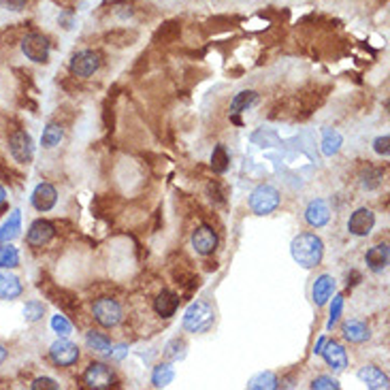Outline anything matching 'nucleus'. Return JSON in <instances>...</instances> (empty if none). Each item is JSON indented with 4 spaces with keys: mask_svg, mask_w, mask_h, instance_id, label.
<instances>
[{
    "mask_svg": "<svg viewBox=\"0 0 390 390\" xmlns=\"http://www.w3.org/2000/svg\"><path fill=\"white\" fill-rule=\"evenodd\" d=\"M177 305H180V297L171 290H162L158 297H156V303H154V309L160 318H171L175 311H177Z\"/></svg>",
    "mask_w": 390,
    "mask_h": 390,
    "instance_id": "nucleus-17",
    "label": "nucleus"
},
{
    "mask_svg": "<svg viewBox=\"0 0 390 390\" xmlns=\"http://www.w3.org/2000/svg\"><path fill=\"white\" fill-rule=\"evenodd\" d=\"M373 224H375L373 211L367 209V207H361V209H356V211L350 215V220H348V231H350V235H354V237H367V235L373 231Z\"/></svg>",
    "mask_w": 390,
    "mask_h": 390,
    "instance_id": "nucleus-10",
    "label": "nucleus"
},
{
    "mask_svg": "<svg viewBox=\"0 0 390 390\" xmlns=\"http://www.w3.org/2000/svg\"><path fill=\"white\" fill-rule=\"evenodd\" d=\"M358 379L363 384H367L369 388L377 390V388H388V375L384 371H379L377 367L373 365H367L358 371Z\"/></svg>",
    "mask_w": 390,
    "mask_h": 390,
    "instance_id": "nucleus-19",
    "label": "nucleus"
},
{
    "mask_svg": "<svg viewBox=\"0 0 390 390\" xmlns=\"http://www.w3.org/2000/svg\"><path fill=\"white\" fill-rule=\"evenodd\" d=\"M94 318L100 326L111 328V326H118L122 320V307L118 301L102 297L94 303Z\"/></svg>",
    "mask_w": 390,
    "mask_h": 390,
    "instance_id": "nucleus-6",
    "label": "nucleus"
},
{
    "mask_svg": "<svg viewBox=\"0 0 390 390\" xmlns=\"http://www.w3.org/2000/svg\"><path fill=\"white\" fill-rule=\"evenodd\" d=\"M186 356V344L182 339H173L164 346V358L166 361H182Z\"/></svg>",
    "mask_w": 390,
    "mask_h": 390,
    "instance_id": "nucleus-31",
    "label": "nucleus"
},
{
    "mask_svg": "<svg viewBox=\"0 0 390 390\" xmlns=\"http://www.w3.org/2000/svg\"><path fill=\"white\" fill-rule=\"evenodd\" d=\"M382 184V171L379 169H369L363 173V186L367 188V190H375L377 186Z\"/></svg>",
    "mask_w": 390,
    "mask_h": 390,
    "instance_id": "nucleus-34",
    "label": "nucleus"
},
{
    "mask_svg": "<svg viewBox=\"0 0 390 390\" xmlns=\"http://www.w3.org/2000/svg\"><path fill=\"white\" fill-rule=\"evenodd\" d=\"M373 149H375V154H379V156H388V154H390V137H388V135L377 137V139L373 141Z\"/></svg>",
    "mask_w": 390,
    "mask_h": 390,
    "instance_id": "nucleus-38",
    "label": "nucleus"
},
{
    "mask_svg": "<svg viewBox=\"0 0 390 390\" xmlns=\"http://www.w3.org/2000/svg\"><path fill=\"white\" fill-rule=\"evenodd\" d=\"M5 358H7V350H5L3 346H0V365L5 363Z\"/></svg>",
    "mask_w": 390,
    "mask_h": 390,
    "instance_id": "nucleus-42",
    "label": "nucleus"
},
{
    "mask_svg": "<svg viewBox=\"0 0 390 390\" xmlns=\"http://www.w3.org/2000/svg\"><path fill=\"white\" fill-rule=\"evenodd\" d=\"M51 328L58 332V335H62V337H67V335H71V330H73V326H71V322L67 320V316H53L51 318Z\"/></svg>",
    "mask_w": 390,
    "mask_h": 390,
    "instance_id": "nucleus-33",
    "label": "nucleus"
},
{
    "mask_svg": "<svg viewBox=\"0 0 390 390\" xmlns=\"http://www.w3.org/2000/svg\"><path fill=\"white\" fill-rule=\"evenodd\" d=\"M344 335H346V339L352 342V344H365V342L371 337V332H369V328H367L363 322H346Z\"/></svg>",
    "mask_w": 390,
    "mask_h": 390,
    "instance_id": "nucleus-22",
    "label": "nucleus"
},
{
    "mask_svg": "<svg viewBox=\"0 0 390 390\" xmlns=\"http://www.w3.org/2000/svg\"><path fill=\"white\" fill-rule=\"evenodd\" d=\"M344 139L337 130L332 128H324V137H322V154L324 156H335L342 147Z\"/></svg>",
    "mask_w": 390,
    "mask_h": 390,
    "instance_id": "nucleus-25",
    "label": "nucleus"
},
{
    "mask_svg": "<svg viewBox=\"0 0 390 390\" xmlns=\"http://www.w3.org/2000/svg\"><path fill=\"white\" fill-rule=\"evenodd\" d=\"M229 152H227V147L224 145H215V149H213V154H211V169L215 171V173H224L227 169H229Z\"/></svg>",
    "mask_w": 390,
    "mask_h": 390,
    "instance_id": "nucleus-30",
    "label": "nucleus"
},
{
    "mask_svg": "<svg viewBox=\"0 0 390 390\" xmlns=\"http://www.w3.org/2000/svg\"><path fill=\"white\" fill-rule=\"evenodd\" d=\"M20 264V252L11 243H0V267L15 269Z\"/></svg>",
    "mask_w": 390,
    "mask_h": 390,
    "instance_id": "nucleus-29",
    "label": "nucleus"
},
{
    "mask_svg": "<svg viewBox=\"0 0 390 390\" xmlns=\"http://www.w3.org/2000/svg\"><path fill=\"white\" fill-rule=\"evenodd\" d=\"M86 344L94 350V352H100V354H107L111 356V352H114V346H111V339L107 335H102V332L98 330H90L86 335Z\"/></svg>",
    "mask_w": 390,
    "mask_h": 390,
    "instance_id": "nucleus-23",
    "label": "nucleus"
},
{
    "mask_svg": "<svg viewBox=\"0 0 390 390\" xmlns=\"http://www.w3.org/2000/svg\"><path fill=\"white\" fill-rule=\"evenodd\" d=\"M213 307L205 301H196L184 314V328L190 332H207L213 326Z\"/></svg>",
    "mask_w": 390,
    "mask_h": 390,
    "instance_id": "nucleus-2",
    "label": "nucleus"
},
{
    "mask_svg": "<svg viewBox=\"0 0 390 390\" xmlns=\"http://www.w3.org/2000/svg\"><path fill=\"white\" fill-rule=\"evenodd\" d=\"M30 388L32 390H58L60 384L55 382V379H51V377H36Z\"/></svg>",
    "mask_w": 390,
    "mask_h": 390,
    "instance_id": "nucleus-36",
    "label": "nucleus"
},
{
    "mask_svg": "<svg viewBox=\"0 0 390 390\" xmlns=\"http://www.w3.org/2000/svg\"><path fill=\"white\" fill-rule=\"evenodd\" d=\"M43 314H45V305H43L41 301H28L26 307H24V318H26V322H36V320L43 318Z\"/></svg>",
    "mask_w": 390,
    "mask_h": 390,
    "instance_id": "nucleus-32",
    "label": "nucleus"
},
{
    "mask_svg": "<svg viewBox=\"0 0 390 390\" xmlns=\"http://www.w3.org/2000/svg\"><path fill=\"white\" fill-rule=\"evenodd\" d=\"M320 354L324 356V361L330 369L344 371L348 367V354H346L344 346H339L337 342H326Z\"/></svg>",
    "mask_w": 390,
    "mask_h": 390,
    "instance_id": "nucleus-13",
    "label": "nucleus"
},
{
    "mask_svg": "<svg viewBox=\"0 0 390 390\" xmlns=\"http://www.w3.org/2000/svg\"><path fill=\"white\" fill-rule=\"evenodd\" d=\"M83 382L92 390H109L111 386H116V373L102 363H92L83 373Z\"/></svg>",
    "mask_w": 390,
    "mask_h": 390,
    "instance_id": "nucleus-5",
    "label": "nucleus"
},
{
    "mask_svg": "<svg viewBox=\"0 0 390 390\" xmlns=\"http://www.w3.org/2000/svg\"><path fill=\"white\" fill-rule=\"evenodd\" d=\"M22 51H24V55H26L28 60H32V62H36V65H45V62H49L51 45H49L47 36L32 32V34H26V36H24V41H22Z\"/></svg>",
    "mask_w": 390,
    "mask_h": 390,
    "instance_id": "nucleus-4",
    "label": "nucleus"
},
{
    "mask_svg": "<svg viewBox=\"0 0 390 390\" xmlns=\"http://www.w3.org/2000/svg\"><path fill=\"white\" fill-rule=\"evenodd\" d=\"M175 379V371L171 365H158L152 373V384L156 388H164V386H169L171 382Z\"/></svg>",
    "mask_w": 390,
    "mask_h": 390,
    "instance_id": "nucleus-27",
    "label": "nucleus"
},
{
    "mask_svg": "<svg viewBox=\"0 0 390 390\" xmlns=\"http://www.w3.org/2000/svg\"><path fill=\"white\" fill-rule=\"evenodd\" d=\"M280 207V192H277L273 186H258L252 194H250V209L256 215H269L271 211H275Z\"/></svg>",
    "mask_w": 390,
    "mask_h": 390,
    "instance_id": "nucleus-3",
    "label": "nucleus"
},
{
    "mask_svg": "<svg viewBox=\"0 0 390 390\" xmlns=\"http://www.w3.org/2000/svg\"><path fill=\"white\" fill-rule=\"evenodd\" d=\"M314 390H339V382L335 377H328V375H320L311 382Z\"/></svg>",
    "mask_w": 390,
    "mask_h": 390,
    "instance_id": "nucleus-35",
    "label": "nucleus"
},
{
    "mask_svg": "<svg viewBox=\"0 0 390 390\" xmlns=\"http://www.w3.org/2000/svg\"><path fill=\"white\" fill-rule=\"evenodd\" d=\"M209 196H211V201L213 203H224V194L220 192V186L217 184H209Z\"/></svg>",
    "mask_w": 390,
    "mask_h": 390,
    "instance_id": "nucleus-40",
    "label": "nucleus"
},
{
    "mask_svg": "<svg viewBox=\"0 0 390 390\" xmlns=\"http://www.w3.org/2000/svg\"><path fill=\"white\" fill-rule=\"evenodd\" d=\"M342 307H344V297L342 295H337L335 299H332V307H330V318H328V328H332V324H335V320L339 318V314H342Z\"/></svg>",
    "mask_w": 390,
    "mask_h": 390,
    "instance_id": "nucleus-37",
    "label": "nucleus"
},
{
    "mask_svg": "<svg viewBox=\"0 0 390 390\" xmlns=\"http://www.w3.org/2000/svg\"><path fill=\"white\" fill-rule=\"evenodd\" d=\"M305 220H307V224L314 227V229H320L324 224H328V220H330V209L328 205L322 201V199H314L307 209H305Z\"/></svg>",
    "mask_w": 390,
    "mask_h": 390,
    "instance_id": "nucleus-14",
    "label": "nucleus"
},
{
    "mask_svg": "<svg viewBox=\"0 0 390 390\" xmlns=\"http://www.w3.org/2000/svg\"><path fill=\"white\" fill-rule=\"evenodd\" d=\"M53 235H55V227L51 224V222H47V220H34L32 227L28 229L26 241L32 248H43V246H47L53 239Z\"/></svg>",
    "mask_w": 390,
    "mask_h": 390,
    "instance_id": "nucleus-11",
    "label": "nucleus"
},
{
    "mask_svg": "<svg viewBox=\"0 0 390 390\" xmlns=\"http://www.w3.org/2000/svg\"><path fill=\"white\" fill-rule=\"evenodd\" d=\"M5 196H7V192H5V188H3V186H0V205L5 203Z\"/></svg>",
    "mask_w": 390,
    "mask_h": 390,
    "instance_id": "nucleus-43",
    "label": "nucleus"
},
{
    "mask_svg": "<svg viewBox=\"0 0 390 390\" xmlns=\"http://www.w3.org/2000/svg\"><path fill=\"white\" fill-rule=\"evenodd\" d=\"M290 254L292 258L303 267V269H314L320 264L324 256V243L318 235L314 233H301L299 237L292 239L290 243Z\"/></svg>",
    "mask_w": 390,
    "mask_h": 390,
    "instance_id": "nucleus-1",
    "label": "nucleus"
},
{
    "mask_svg": "<svg viewBox=\"0 0 390 390\" xmlns=\"http://www.w3.org/2000/svg\"><path fill=\"white\" fill-rule=\"evenodd\" d=\"M22 295V282L15 275L0 271V299L3 301H13Z\"/></svg>",
    "mask_w": 390,
    "mask_h": 390,
    "instance_id": "nucleus-18",
    "label": "nucleus"
},
{
    "mask_svg": "<svg viewBox=\"0 0 390 390\" xmlns=\"http://www.w3.org/2000/svg\"><path fill=\"white\" fill-rule=\"evenodd\" d=\"M100 69V53L92 49L77 51L71 58V73L77 77H90Z\"/></svg>",
    "mask_w": 390,
    "mask_h": 390,
    "instance_id": "nucleus-7",
    "label": "nucleus"
},
{
    "mask_svg": "<svg viewBox=\"0 0 390 390\" xmlns=\"http://www.w3.org/2000/svg\"><path fill=\"white\" fill-rule=\"evenodd\" d=\"M20 231H22V215H20V211L15 209V211L11 213V217L5 222L3 227H0V243L13 241V239L20 235Z\"/></svg>",
    "mask_w": 390,
    "mask_h": 390,
    "instance_id": "nucleus-21",
    "label": "nucleus"
},
{
    "mask_svg": "<svg viewBox=\"0 0 390 390\" xmlns=\"http://www.w3.org/2000/svg\"><path fill=\"white\" fill-rule=\"evenodd\" d=\"M62 137H65L62 126H60V124H55V122H51V124H47V128L43 130L41 143H43V147L51 149V147H55V145H60Z\"/></svg>",
    "mask_w": 390,
    "mask_h": 390,
    "instance_id": "nucleus-26",
    "label": "nucleus"
},
{
    "mask_svg": "<svg viewBox=\"0 0 390 390\" xmlns=\"http://www.w3.org/2000/svg\"><path fill=\"white\" fill-rule=\"evenodd\" d=\"M332 290H335V280H332L330 275H320L316 280V284H314V301H316V305H324L330 299Z\"/></svg>",
    "mask_w": 390,
    "mask_h": 390,
    "instance_id": "nucleus-20",
    "label": "nucleus"
},
{
    "mask_svg": "<svg viewBox=\"0 0 390 390\" xmlns=\"http://www.w3.org/2000/svg\"><path fill=\"white\" fill-rule=\"evenodd\" d=\"M28 5V0H0V7L7 11H24Z\"/></svg>",
    "mask_w": 390,
    "mask_h": 390,
    "instance_id": "nucleus-39",
    "label": "nucleus"
},
{
    "mask_svg": "<svg viewBox=\"0 0 390 390\" xmlns=\"http://www.w3.org/2000/svg\"><path fill=\"white\" fill-rule=\"evenodd\" d=\"M365 262H367V267H369L371 271H375V273L384 271V269L388 267V262H390V248H388V243H377V246H373V248L365 254Z\"/></svg>",
    "mask_w": 390,
    "mask_h": 390,
    "instance_id": "nucleus-16",
    "label": "nucleus"
},
{
    "mask_svg": "<svg viewBox=\"0 0 390 390\" xmlns=\"http://www.w3.org/2000/svg\"><path fill=\"white\" fill-rule=\"evenodd\" d=\"M55 201H58V192L51 184H39L32 192V205L36 211H49Z\"/></svg>",
    "mask_w": 390,
    "mask_h": 390,
    "instance_id": "nucleus-15",
    "label": "nucleus"
},
{
    "mask_svg": "<svg viewBox=\"0 0 390 390\" xmlns=\"http://www.w3.org/2000/svg\"><path fill=\"white\" fill-rule=\"evenodd\" d=\"M324 344H326V339L322 337V339L318 342V346H316V350H314V352H316V354H320V352H322V348H324Z\"/></svg>",
    "mask_w": 390,
    "mask_h": 390,
    "instance_id": "nucleus-41",
    "label": "nucleus"
},
{
    "mask_svg": "<svg viewBox=\"0 0 390 390\" xmlns=\"http://www.w3.org/2000/svg\"><path fill=\"white\" fill-rule=\"evenodd\" d=\"M192 248L201 254V256H209L215 252L217 248V235L213 233V229L209 227H199L192 233Z\"/></svg>",
    "mask_w": 390,
    "mask_h": 390,
    "instance_id": "nucleus-12",
    "label": "nucleus"
},
{
    "mask_svg": "<svg viewBox=\"0 0 390 390\" xmlns=\"http://www.w3.org/2000/svg\"><path fill=\"white\" fill-rule=\"evenodd\" d=\"M49 356L58 367H71L79 361V348L69 339H58L49 348Z\"/></svg>",
    "mask_w": 390,
    "mask_h": 390,
    "instance_id": "nucleus-9",
    "label": "nucleus"
},
{
    "mask_svg": "<svg viewBox=\"0 0 390 390\" xmlns=\"http://www.w3.org/2000/svg\"><path fill=\"white\" fill-rule=\"evenodd\" d=\"M280 386V382H277V377H275V373H271V371H264V373H258V375H254L252 379H250V384H248V388H252V390H273V388H277Z\"/></svg>",
    "mask_w": 390,
    "mask_h": 390,
    "instance_id": "nucleus-28",
    "label": "nucleus"
},
{
    "mask_svg": "<svg viewBox=\"0 0 390 390\" xmlns=\"http://www.w3.org/2000/svg\"><path fill=\"white\" fill-rule=\"evenodd\" d=\"M256 102H258V94L254 90H243L235 94V98L231 100V114H241V111H248Z\"/></svg>",
    "mask_w": 390,
    "mask_h": 390,
    "instance_id": "nucleus-24",
    "label": "nucleus"
},
{
    "mask_svg": "<svg viewBox=\"0 0 390 390\" xmlns=\"http://www.w3.org/2000/svg\"><path fill=\"white\" fill-rule=\"evenodd\" d=\"M9 149H11V156L20 162V164H30L32 162V156H34V143H32V137L24 130H15L11 133L9 137Z\"/></svg>",
    "mask_w": 390,
    "mask_h": 390,
    "instance_id": "nucleus-8",
    "label": "nucleus"
}]
</instances>
